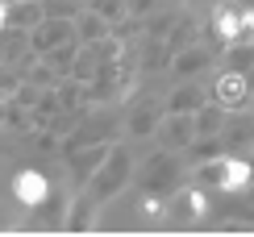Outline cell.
<instances>
[{"mask_svg":"<svg viewBox=\"0 0 254 237\" xmlns=\"http://www.w3.org/2000/svg\"><path fill=\"white\" fill-rule=\"evenodd\" d=\"M184 150L192 154V163H200V158H217V154H225L221 137H192V142H188Z\"/></svg>","mask_w":254,"mask_h":237,"instance_id":"obj_19","label":"cell"},{"mask_svg":"<svg viewBox=\"0 0 254 237\" xmlns=\"http://www.w3.org/2000/svg\"><path fill=\"white\" fill-rule=\"evenodd\" d=\"M208 100V92L200 88L196 79H179V88L167 96V104H163V113H196L200 104Z\"/></svg>","mask_w":254,"mask_h":237,"instance_id":"obj_14","label":"cell"},{"mask_svg":"<svg viewBox=\"0 0 254 237\" xmlns=\"http://www.w3.org/2000/svg\"><path fill=\"white\" fill-rule=\"evenodd\" d=\"M83 8H92V13H100L109 25H117V21H125V0H88Z\"/></svg>","mask_w":254,"mask_h":237,"instance_id":"obj_20","label":"cell"},{"mask_svg":"<svg viewBox=\"0 0 254 237\" xmlns=\"http://www.w3.org/2000/svg\"><path fill=\"white\" fill-rule=\"evenodd\" d=\"M109 146H113V142H88V146H75V150H67V154H63V158H67L71 179H75L79 187L88 183V175H92V171L100 167V158L109 154Z\"/></svg>","mask_w":254,"mask_h":237,"instance_id":"obj_8","label":"cell"},{"mask_svg":"<svg viewBox=\"0 0 254 237\" xmlns=\"http://www.w3.org/2000/svg\"><path fill=\"white\" fill-rule=\"evenodd\" d=\"M129 179H133V154H129V150H125L121 142H113V146H109V154L100 158V167L88 175L83 191H88V196L96 200V204H104V200L121 196Z\"/></svg>","mask_w":254,"mask_h":237,"instance_id":"obj_1","label":"cell"},{"mask_svg":"<svg viewBox=\"0 0 254 237\" xmlns=\"http://www.w3.org/2000/svg\"><path fill=\"white\" fill-rule=\"evenodd\" d=\"M83 0H42V17H75Z\"/></svg>","mask_w":254,"mask_h":237,"instance_id":"obj_21","label":"cell"},{"mask_svg":"<svg viewBox=\"0 0 254 237\" xmlns=\"http://www.w3.org/2000/svg\"><path fill=\"white\" fill-rule=\"evenodd\" d=\"M167 67H171L179 79H196L200 71H208V67H213V50H208V46H200V42H188L184 50H175V55L167 59Z\"/></svg>","mask_w":254,"mask_h":237,"instance_id":"obj_9","label":"cell"},{"mask_svg":"<svg viewBox=\"0 0 254 237\" xmlns=\"http://www.w3.org/2000/svg\"><path fill=\"white\" fill-rule=\"evenodd\" d=\"M8 229H13V225H4V221H0V233H8Z\"/></svg>","mask_w":254,"mask_h":237,"instance_id":"obj_26","label":"cell"},{"mask_svg":"<svg viewBox=\"0 0 254 237\" xmlns=\"http://www.w3.org/2000/svg\"><path fill=\"white\" fill-rule=\"evenodd\" d=\"M154 4H158V0H125V13H129V17H146Z\"/></svg>","mask_w":254,"mask_h":237,"instance_id":"obj_23","label":"cell"},{"mask_svg":"<svg viewBox=\"0 0 254 237\" xmlns=\"http://www.w3.org/2000/svg\"><path fill=\"white\" fill-rule=\"evenodd\" d=\"M208 38L217 46H229V42H250V29H254V8L246 0H217L213 13H208Z\"/></svg>","mask_w":254,"mask_h":237,"instance_id":"obj_2","label":"cell"},{"mask_svg":"<svg viewBox=\"0 0 254 237\" xmlns=\"http://www.w3.org/2000/svg\"><path fill=\"white\" fill-rule=\"evenodd\" d=\"M0 150H8V137H4V125H0Z\"/></svg>","mask_w":254,"mask_h":237,"instance_id":"obj_24","label":"cell"},{"mask_svg":"<svg viewBox=\"0 0 254 237\" xmlns=\"http://www.w3.org/2000/svg\"><path fill=\"white\" fill-rule=\"evenodd\" d=\"M96 212H100V204L88 196V191H79V196H71L67 200V217H63V229L67 233H88L92 225H96Z\"/></svg>","mask_w":254,"mask_h":237,"instance_id":"obj_12","label":"cell"},{"mask_svg":"<svg viewBox=\"0 0 254 237\" xmlns=\"http://www.w3.org/2000/svg\"><path fill=\"white\" fill-rule=\"evenodd\" d=\"M208 100L221 104L225 113H246L250 109V75L242 71H221L213 92H208Z\"/></svg>","mask_w":254,"mask_h":237,"instance_id":"obj_5","label":"cell"},{"mask_svg":"<svg viewBox=\"0 0 254 237\" xmlns=\"http://www.w3.org/2000/svg\"><path fill=\"white\" fill-rule=\"evenodd\" d=\"M34 225L38 229H63V217H67V196H55V187H50V196L34 204Z\"/></svg>","mask_w":254,"mask_h":237,"instance_id":"obj_15","label":"cell"},{"mask_svg":"<svg viewBox=\"0 0 254 237\" xmlns=\"http://www.w3.org/2000/svg\"><path fill=\"white\" fill-rule=\"evenodd\" d=\"M154 133H158V142H163V150H184V146L196 137L192 113H163Z\"/></svg>","mask_w":254,"mask_h":237,"instance_id":"obj_7","label":"cell"},{"mask_svg":"<svg viewBox=\"0 0 254 237\" xmlns=\"http://www.w3.org/2000/svg\"><path fill=\"white\" fill-rule=\"evenodd\" d=\"M71 38H75L71 17H42L38 25L25 34V42H29V50H34V55H46V50H55L59 42H71Z\"/></svg>","mask_w":254,"mask_h":237,"instance_id":"obj_6","label":"cell"},{"mask_svg":"<svg viewBox=\"0 0 254 237\" xmlns=\"http://www.w3.org/2000/svg\"><path fill=\"white\" fill-rule=\"evenodd\" d=\"M142 212H146V217H150V221H163L167 217V204H163V196H150V191H142Z\"/></svg>","mask_w":254,"mask_h":237,"instance_id":"obj_22","label":"cell"},{"mask_svg":"<svg viewBox=\"0 0 254 237\" xmlns=\"http://www.w3.org/2000/svg\"><path fill=\"white\" fill-rule=\"evenodd\" d=\"M4 109H8V100H0V125H4Z\"/></svg>","mask_w":254,"mask_h":237,"instance_id":"obj_25","label":"cell"},{"mask_svg":"<svg viewBox=\"0 0 254 237\" xmlns=\"http://www.w3.org/2000/svg\"><path fill=\"white\" fill-rule=\"evenodd\" d=\"M71 25H75V42H100V38L113 34V25L100 13H92V8H79V13L71 17Z\"/></svg>","mask_w":254,"mask_h":237,"instance_id":"obj_16","label":"cell"},{"mask_svg":"<svg viewBox=\"0 0 254 237\" xmlns=\"http://www.w3.org/2000/svg\"><path fill=\"white\" fill-rule=\"evenodd\" d=\"M184 163L175 158V150H154L142 167H137V187L150 191V196H171V191L184 183Z\"/></svg>","mask_w":254,"mask_h":237,"instance_id":"obj_3","label":"cell"},{"mask_svg":"<svg viewBox=\"0 0 254 237\" xmlns=\"http://www.w3.org/2000/svg\"><path fill=\"white\" fill-rule=\"evenodd\" d=\"M46 196H50V179L42 175V171L25 167V171L13 175V200L21 204V208H34V204H42Z\"/></svg>","mask_w":254,"mask_h":237,"instance_id":"obj_10","label":"cell"},{"mask_svg":"<svg viewBox=\"0 0 254 237\" xmlns=\"http://www.w3.org/2000/svg\"><path fill=\"white\" fill-rule=\"evenodd\" d=\"M221 50H225V71L250 75V42H229V46H221Z\"/></svg>","mask_w":254,"mask_h":237,"instance_id":"obj_18","label":"cell"},{"mask_svg":"<svg viewBox=\"0 0 254 237\" xmlns=\"http://www.w3.org/2000/svg\"><path fill=\"white\" fill-rule=\"evenodd\" d=\"M42 21V0H13V4H4V29H13V34H29Z\"/></svg>","mask_w":254,"mask_h":237,"instance_id":"obj_13","label":"cell"},{"mask_svg":"<svg viewBox=\"0 0 254 237\" xmlns=\"http://www.w3.org/2000/svg\"><path fill=\"white\" fill-rule=\"evenodd\" d=\"M4 4H13V0H4Z\"/></svg>","mask_w":254,"mask_h":237,"instance_id":"obj_27","label":"cell"},{"mask_svg":"<svg viewBox=\"0 0 254 237\" xmlns=\"http://www.w3.org/2000/svg\"><path fill=\"white\" fill-rule=\"evenodd\" d=\"M208 217V191L192 187V183H179L171 191V208H167L163 221H175V225H200Z\"/></svg>","mask_w":254,"mask_h":237,"instance_id":"obj_4","label":"cell"},{"mask_svg":"<svg viewBox=\"0 0 254 237\" xmlns=\"http://www.w3.org/2000/svg\"><path fill=\"white\" fill-rule=\"evenodd\" d=\"M75 50H79V42L71 38V42H59L55 50H46V55H38V59L46 62L55 75H67V71H71V59H75Z\"/></svg>","mask_w":254,"mask_h":237,"instance_id":"obj_17","label":"cell"},{"mask_svg":"<svg viewBox=\"0 0 254 237\" xmlns=\"http://www.w3.org/2000/svg\"><path fill=\"white\" fill-rule=\"evenodd\" d=\"M158 117H163V109H158V100H133L129 113H125V133L129 137H150L158 129Z\"/></svg>","mask_w":254,"mask_h":237,"instance_id":"obj_11","label":"cell"}]
</instances>
